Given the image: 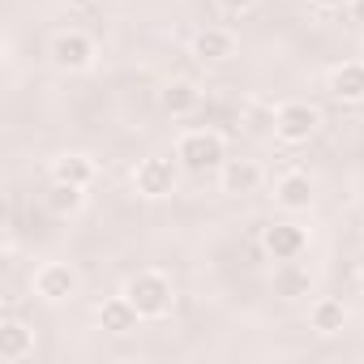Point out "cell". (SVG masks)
Masks as SVG:
<instances>
[{
    "label": "cell",
    "mask_w": 364,
    "mask_h": 364,
    "mask_svg": "<svg viewBox=\"0 0 364 364\" xmlns=\"http://www.w3.org/2000/svg\"><path fill=\"white\" fill-rule=\"evenodd\" d=\"M124 296L133 300V309L141 313V317H167L171 313V304H176V287H171V279L167 274H159V270H141V274H133L129 283H124Z\"/></svg>",
    "instance_id": "obj_1"
},
{
    "label": "cell",
    "mask_w": 364,
    "mask_h": 364,
    "mask_svg": "<svg viewBox=\"0 0 364 364\" xmlns=\"http://www.w3.org/2000/svg\"><path fill=\"white\" fill-rule=\"evenodd\" d=\"M176 159L189 171H219L228 163V146H223V137L215 129H189L176 141Z\"/></svg>",
    "instance_id": "obj_2"
},
{
    "label": "cell",
    "mask_w": 364,
    "mask_h": 364,
    "mask_svg": "<svg viewBox=\"0 0 364 364\" xmlns=\"http://www.w3.org/2000/svg\"><path fill=\"white\" fill-rule=\"evenodd\" d=\"M317 124H321V112H317L313 103H300V99H291V103H283V107L274 112V137L287 141V146L309 141V137L317 133Z\"/></svg>",
    "instance_id": "obj_3"
},
{
    "label": "cell",
    "mask_w": 364,
    "mask_h": 364,
    "mask_svg": "<svg viewBox=\"0 0 364 364\" xmlns=\"http://www.w3.org/2000/svg\"><path fill=\"white\" fill-rule=\"evenodd\" d=\"M133 189L141 198H167L176 193V163L163 159V154H150L133 167Z\"/></svg>",
    "instance_id": "obj_4"
},
{
    "label": "cell",
    "mask_w": 364,
    "mask_h": 364,
    "mask_svg": "<svg viewBox=\"0 0 364 364\" xmlns=\"http://www.w3.org/2000/svg\"><path fill=\"white\" fill-rule=\"evenodd\" d=\"M52 65L65 69V73H82L95 65V39L82 35V31H60L52 39Z\"/></svg>",
    "instance_id": "obj_5"
},
{
    "label": "cell",
    "mask_w": 364,
    "mask_h": 364,
    "mask_svg": "<svg viewBox=\"0 0 364 364\" xmlns=\"http://www.w3.org/2000/svg\"><path fill=\"white\" fill-rule=\"evenodd\" d=\"M73 291H77V270H73V266H65V262H48V266L35 270V296H39V300L60 304V300H69Z\"/></svg>",
    "instance_id": "obj_6"
},
{
    "label": "cell",
    "mask_w": 364,
    "mask_h": 364,
    "mask_svg": "<svg viewBox=\"0 0 364 364\" xmlns=\"http://www.w3.org/2000/svg\"><path fill=\"white\" fill-rule=\"evenodd\" d=\"M262 245H266V253H270L274 262H296V257L309 249V232H304L300 223H270V228L262 232Z\"/></svg>",
    "instance_id": "obj_7"
},
{
    "label": "cell",
    "mask_w": 364,
    "mask_h": 364,
    "mask_svg": "<svg viewBox=\"0 0 364 364\" xmlns=\"http://www.w3.org/2000/svg\"><path fill=\"white\" fill-rule=\"evenodd\" d=\"M31 351H35V330L22 326L14 313H5V321H0V360L22 364V360H31Z\"/></svg>",
    "instance_id": "obj_8"
},
{
    "label": "cell",
    "mask_w": 364,
    "mask_h": 364,
    "mask_svg": "<svg viewBox=\"0 0 364 364\" xmlns=\"http://www.w3.org/2000/svg\"><path fill=\"white\" fill-rule=\"evenodd\" d=\"M274 202H279L283 210H291V215L309 210V206H313V180H309L304 171H287V176H279V185H274Z\"/></svg>",
    "instance_id": "obj_9"
},
{
    "label": "cell",
    "mask_w": 364,
    "mask_h": 364,
    "mask_svg": "<svg viewBox=\"0 0 364 364\" xmlns=\"http://www.w3.org/2000/svg\"><path fill=\"white\" fill-rule=\"evenodd\" d=\"M330 95L338 103H364V60H343L330 73Z\"/></svg>",
    "instance_id": "obj_10"
},
{
    "label": "cell",
    "mask_w": 364,
    "mask_h": 364,
    "mask_svg": "<svg viewBox=\"0 0 364 364\" xmlns=\"http://www.w3.org/2000/svg\"><path fill=\"white\" fill-rule=\"evenodd\" d=\"M219 180H223V193H257V185H262V167L257 163H249V159H228L223 167H219Z\"/></svg>",
    "instance_id": "obj_11"
},
{
    "label": "cell",
    "mask_w": 364,
    "mask_h": 364,
    "mask_svg": "<svg viewBox=\"0 0 364 364\" xmlns=\"http://www.w3.org/2000/svg\"><path fill=\"white\" fill-rule=\"evenodd\" d=\"M193 56L202 60H232L236 56V35L228 26H206L193 35Z\"/></svg>",
    "instance_id": "obj_12"
},
{
    "label": "cell",
    "mask_w": 364,
    "mask_h": 364,
    "mask_svg": "<svg viewBox=\"0 0 364 364\" xmlns=\"http://www.w3.org/2000/svg\"><path fill=\"white\" fill-rule=\"evenodd\" d=\"M137 321H141V313L133 309V300H129L124 291L99 304V326H103L107 334H129V330H133Z\"/></svg>",
    "instance_id": "obj_13"
},
{
    "label": "cell",
    "mask_w": 364,
    "mask_h": 364,
    "mask_svg": "<svg viewBox=\"0 0 364 364\" xmlns=\"http://www.w3.org/2000/svg\"><path fill=\"white\" fill-rule=\"evenodd\" d=\"M198 107H202V90H198V82L176 77V82L163 86V112H167V116H193Z\"/></svg>",
    "instance_id": "obj_14"
},
{
    "label": "cell",
    "mask_w": 364,
    "mask_h": 364,
    "mask_svg": "<svg viewBox=\"0 0 364 364\" xmlns=\"http://www.w3.org/2000/svg\"><path fill=\"white\" fill-rule=\"evenodd\" d=\"M95 176H99V167H95L90 154H60V159L52 163V180H65V185H82V189H90V185H95Z\"/></svg>",
    "instance_id": "obj_15"
},
{
    "label": "cell",
    "mask_w": 364,
    "mask_h": 364,
    "mask_svg": "<svg viewBox=\"0 0 364 364\" xmlns=\"http://www.w3.org/2000/svg\"><path fill=\"white\" fill-rule=\"evenodd\" d=\"M309 321H313V330H317V334H338V330L347 326V309H343V300L321 296V300L309 309Z\"/></svg>",
    "instance_id": "obj_16"
},
{
    "label": "cell",
    "mask_w": 364,
    "mask_h": 364,
    "mask_svg": "<svg viewBox=\"0 0 364 364\" xmlns=\"http://www.w3.org/2000/svg\"><path fill=\"white\" fill-rule=\"evenodd\" d=\"M82 202H86V189H82V185H65V180H52V189H48V210H52V215L69 219V215L82 210Z\"/></svg>",
    "instance_id": "obj_17"
},
{
    "label": "cell",
    "mask_w": 364,
    "mask_h": 364,
    "mask_svg": "<svg viewBox=\"0 0 364 364\" xmlns=\"http://www.w3.org/2000/svg\"><path fill=\"white\" fill-rule=\"evenodd\" d=\"M274 291H279V296H304V291H309V274H304L296 262H279V270H274Z\"/></svg>",
    "instance_id": "obj_18"
},
{
    "label": "cell",
    "mask_w": 364,
    "mask_h": 364,
    "mask_svg": "<svg viewBox=\"0 0 364 364\" xmlns=\"http://www.w3.org/2000/svg\"><path fill=\"white\" fill-rule=\"evenodd\" d=\"M274 112H279V107L249 103V112H245V124H249V133H274Z\"/></svg>",
    "instance_id": "obj_19"
},
{
    "label": "cell",
    "mask_w": 364,
    "mask_h": 364,
    "mask_svg": "<svg viewBox=\"0 0 364 364\" xmlns=\"http://www.w3.org/2000/svg\"><path fill=\"white\" fill-rule=\"evenodd\" d=\"M215 5H219L228 18H240V14H249V9L257 5V0H215Z\"/></svg>",
    "instance_id": "obj_20"
},
{
    "label": "cell",
    "mask_w": 364,
    "mask_h": 364,
    "mask_svg": "<svg viewBox=\"0 0 364 364\" xmlns=\"http://www.w3.org/2000/svg\"><path fill=\"white\" fill-rule=\"evenodd\" d=\"M347 5H351V22L364 26V0H347Z\"/></svg>",
    "instance_id": "obj_21"
},
{
    "label": "cell",
    "mask_w": 364,
    "mask_h": 364,
    "mask_svg": "<svg viewBox=\"0 0 364 364\" xmlns=\"http://www.w3.org/2000/svg\"><path fill=\"white\" fill-rule=\"evenodd\" d=\"M313 5H321V9H343L347 0H313Z\"/></svg>",
    "instance_id": "obj_22"
},
{
    "label": "cell",
    "mask_w": 364,
    "mask_h": 364,
    "mask_svg": "<svg viewBox=\"0 0 364 364\" xmlns=\"http://www.w3.org/2000/svg\"><path fill=\"white\" fill-rule=\"evenodd\" d=\"M60 5H69V9H82V5H95V0H60Z\"/></svg>",
    "instance_id": "obj_23"
}]
</instances>
